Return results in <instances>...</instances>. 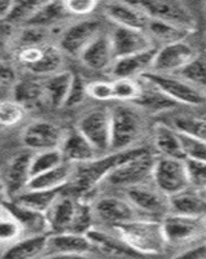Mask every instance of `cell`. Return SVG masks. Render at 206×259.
<instances>
[{"mask_svg":"<svg viewBox=\"0 0 206 259\" xmlns=\"http://www.w3.org/2000/svg\"><path fill=\"white\" fill-rule=\"evenodd\" d=\"M108 231L145 258L161 255L169 247L159 219L138 218L110 227Z\"/></svg>","mask_w":206,"mask_h":259,"instance_id":"6da1fadb","label":"cell"},{"mask_svg":"<svg viewBox=\"0 0 206 259\" xmlns=\"http://www.w3.org/2000/svg\"><path fill=\"white\" fill-rule=\"evenodd\" d=\"M149 150L150 148L142 145L133 149L122 150V152H110L89 163L74 165L73 175H71L69 186H71V189L77 194L89 193L92 189L101 186L113 170L126 163L130 159L147 153Z\"/></svg>","mask_w":206,"mask_h":259,"instance_id":"7a4b0ae2","label":"cell"},{"mask_svg":"<svg viewBox=\"0 0 206 259\" xmlns=\"http://www.w3.org/2000/svg\"><path fill=\"white\" fill-rule=\"evenodd\" d=\"M112 148L110 152H122L139 145L145 135L144 112L134 104L121 103L110 108Z\"/></svg>","mask_w":206,"mask_h":259,"instance_id":"3957f363","label":"cell"},{"mask_svg":"<svg viewBox=\"0 0 206 259\" xmlns=\"http://www.w3.org/2000/svg\"><path fill=\"white\" fill-rule=\"evenodd\" d=\"M156 157L157 154L150 149L147 153L130 159L126 163L113 170L101 186H108L110 188L125 191L133 187L142 186L145 183H150Z\"/></svg>","mask_w":206,"mask_h":259,"instance_id":"277c9868","label":"cell"},{"mask_svg":"<svg viewBox=\"0 0 206 259\" xmlns=\"http://www.w3.org/2000/svg\"><path fill=\"white\" fill-rule=\"evenodd\" d=\"M169 246L187 247L206 240V217L170 214L162 218Z\"/></svg>","mask_w":206,"mask_h":259,"instance_id":"5b68a950","label":"cell"},{"mask_svg":"<svg viewBox=\"0 0 206 259\" xmlns=\"http://www.w3.org/2000/svg\"><path fill=\"white\" fill-rule=\"evenodd\" d=\"M142 78L158 89L162 94L170 97L178 105L200 106L206 101L205 92L178 74L169 75V74L148 73Z\"/></svg>","mask_w":206,"mask_h":259,"instance_id":"8992f818","label":"cell"},{"mask_svg":"<svg viewBox=\"0 0 206 259\" xmlns=\"http://www.w3.org/2000/svg\"><path fill=\"white\" fill-rule=\"evenodd\" d=\"M152 183L169 198L188 189L189 179L186 159L157 156L152 172Z\"/></svg>","mask_w":206,"mask_h":259,"instance_id":"52a82bcc","label":"cell"},{"mask_svg":"<svg viewBox=\"0 0 206 259\" xmlns=\"http://www.w3.org/2000/svg\"><path fill=\"white\" fill-rule=\"evenodd\" d=\"M150 20L174 25L184 30L194 32L197 21L188 6L179 0H147L138 2Z\"/></svg>","mask_w":206,"mask_h":259,"instance_id":"ba28073f","label":"cell"},{"mask_svg":"<svg viewBox=\"0 0 206 259\" xmlns=\"http://www.w3.org/2000/svg\"><path fill=\"white\" fill-rule=\"evenodd\" d=\"M129 201L143 217L162 221L170 212V198L154 187L152 182L122 191Z\"/></svg>","mask_w":206,"mask_h":259,"instance_id":"9c48e42d","label":"cell"},{"mask_svg":"<svg viewBox=\"0 0 206 259\" xmlns=\"http://www.w3.org/2000/svg\"><path fill=\"white\" fill-rule=\"evenodd\" d=\"M77 130L94 145L95 149L101 156L110 153V148H112L110 109L97 108L86 113L78 121Z\"/></svg>","mask_w":206,"mask_h":259,"instance_id":"30bf717a","label":"cell"},{"mask_svg":"<svg viewBox=\"0 0 206 259\" xmlns=\"http://www.w3.org/2000/svg\"><path fill=\"white\" fill-rule=\"evenodd\" d=\"M198 53L187 40L157 48L150 73L175 75L186 69Z\"/></svg>","mask_w":206,"mask_h":259,"instance_id":"8fae6325","label":"cell"},{"mask_svg":"<svg viewBox=\"0 0 206 259\" xmlns=\"http://www.w3.org/2000/svg\"><path fill=\"white\" fill-rule=\"evenodd\" d=\"M95 221H99L103 227L110 228L119 223L134 221L143 217L123 196H105L92 205Z\"/></svg>","mask_w":206,"mask_h":259,"instance_id":"7c38bea8","label":"cell"},{"mask_svg":"<svg viewBox=\"0 0 206 259\" xmlns=\"http://www.w3.org/2000/svg\"><path fill=\"white\" fill-rule=\"evenodd\" d=\"M101 24L96 20H83L65 30L60 39V50L79 57L83 51L101 34Z\"/></svg>","mask_w":206,"mask_h":259,"instance_id":"4fadbf2b","label":"cell"},{"mask_svg":"<svg viewBox=\"0 0 206 259\" xmlns=\"http://www.w3.org/2000/svg\"><path fill=\"white\" fill-rule=\"evenodd\" d=\"M65 133L52 122L35 121L30 123L21 135V140L29 149L42 150L60 149Z\"/></svg>","mask_w":206,"mask_h":259,"instance_id":"5bb4252c","label":"cell"},{"mask_svg":"<svg viewBox=\"0 0 206 259\" xmlns=\"http://www.w3.org/2000/svg\"><path fill=\"white\" fill-rule=\"evenodd\" d=\"M109 35L115 60L157 48L147 32L143 30L114 26Z\"/></svg>","mask_w":206,"mask_h":259,"instance_id":"9a60e30c","label":"cell"},{"mask_svg":"<svg viewBox=\"0 0 206 259\" xmlns=\"http://www.w3.org/2000/svg\"><path fill=\"white\" fill-rule=\"evenodd\" d=\"M103 12L105 17L114 24V26L127 27V29L145 31L150 21L144 9L138 3L108 2L103 4Z\"/></svg>","mask_w":206,"mask_h":259,"instance_id":"2e32d148","label":"cell"},{"mask_svg":"<svg viewBox=\"0 0 206 259\" xmlns=\"http://www.w3.org/2000/svg\"><path fill=\"white\" fill-rule=\"evenodd\" d=\"M30 161H31L30 154L20 153L13 157L6 166L3 174V187L8 201L15 200L29 187L31 180Z\"/></svg>","mask_w":206,"mask_h":259,"instance_id":"e0dca14e","label":"cell"},{"mask_svg":"<svg viewBox=\"0 0 206 259\" xmlns=\"http://www.w3.org/2000/svg\"><path fill=\"white\" fill-rule=\"evenodd\" d=\"M87 237L91 241L95 250L100 251L104 256L109 259H145V256L140 255L134 251L131 247L127 246L123 241L118 239L109 231L103 228H92Z\"/></svg>","mask_w":206,"mask_h":259,"instance_id":"ac0fdd59","label":"cell"},{"mask_svg":"<svg viewBox=\"0 0 206 259\" xmlns=\"http://www.w3.org/2000/svg\"><path fill=\"white\" fill-rule=\"evenodd\" d=\"M156 52L157 48H152L145 52L114 60V64L110 68V74L114 79H121V78L140 79L152 70Z\"/></svg>","mask_w":206,"mask_h":259,"instance_id":"d6986e66","label":"cell"},{"mask_svg":"<svg viewBox=\"0 0 206 259\" xmlns=\"http://www.w3.org/2000/svg\"><path fill=\"white\" fill-rule=\"evenodd\" d=\"M62 156L66 163L70 165H83L95 161L101 156L94 148V145L78 131L77 128L71 130L65 134L62 144L60 147Z\"/></svg>","mask_w":206,"mask_h":259,"instance_id":"ffe728a7","label":"cell"},{"mask_svg":"<svg viewBox=\"0 0 206 259\" xmlns=\"http://www.w3.org/2000/svg\"><path fill=\"white\" fill-rule=\"evenodd\" d=\"M2 205L18 222V224L24 231L25 237L51 235L50 223H48L46 214L29 209V207H25L22 205H18L13 201L7 200Z\"/></svg>","mask_w":206,"mask_h":259,"instance_id":"44dd1931","label":"cell"},{"mask_svg":"<svg viewBox=\"0 0 206 259\" xmlns=\"http://www.w3.org/2000/svg\"><path fill=\"white\" fill-rule=\"evenodd\" d=\"M85 66L94 71H110L114 64L112 41L109 32L103 31L79 56Z\"/></svg>","mask_w":206,"mask_h":259,"instance_id":"7402d4cb","label":"cell"},{"mask_svg":"<svg viewBox=\"0 0 206 259\" xmlns=\"http://www.w3.org/2000/svg\"><path fill=\"white\" fill-rule=\"evenodd\" d=\"M79 197H73L62 192L51 209L47 211V219L50 223L51 233H64L70 231L74 217L77 212Z\"/></svg>","mask_w":206,"mask_h":259,"instance_id":"603a6c76","label":"cell"},{"mask_svg":"<svg viewBox=\"0 0 206 259\" xmlns=\"http://www.w3.org/2000/svg\"><path fill=\"white\" fill-rule=\"evenodd\" d=\"M154 153L159 157L186 159L183 154L179 130L171 124L158 122L152 130Z\"/></svg>","mask_w":206,"mask_h":259,"instance_id":"cb8c5ba5","label":"cell"},{"mask_svg":"<svg viewBox=\"0 0 206 259\" xmlns=\"http://www.w3.org/2000/svg\"><path fill=\"white\" fill-rule=\"evenodd\" d=\"M94 250L87 235L64 232L48 236L47 256L55 254H91Z\"/></svg>","mask_w":206,"mask_h":259,"instance_id":"d4e9b609","label":"cell"},{"mask_svg":"<svg viewBox=\"0 0 206 259\" xmlns=\"http://www.w3.org/2000/svg\"><path fill=\"white\" fill-rule=\"evenodd\" d=\"M50 235L22 237L9 245L3 253V259H43L47 256V241Z\"/></svg>","mask_w":206,"mask_h":259,"instance_id":"484cf974","label":"cell"},{"mask_svg":"<svg viewBox=\"0 0 206 259\" xmlns=\"http://www.w3.org/2000/svg\"><path fill=\"white\" fill-rule=\"evenodd\" d=\"M170 214L184 217H206V196L203 192L188 188L170 197Z\"/></svg>","mask_w":206,"mask_h":259,"instance_id":"4316f807","label":"cell"},{"mask_svg":"<svg viewBox=\"0 0 206 259\" xmlns=\"http://www.w3.org/2000/svg\"><path fill=\"white\" fill-rule=\"evenodd\" d=\"M74 165L62 163L59 167L47 171L45 174L31 178L27 189L32 191H60L69 186L73 175Z\"/></svg>","mask_w":206,"mask_h":259,"instance_id":"83f0119b","label":"cell"},{"mask_svg":"<svg viewBox=\"0 0 206 259\" xmlns=\"http://www.w3.org/2000/svg\"><path fill=\"white\" fill-rule=\"evenodd\" d=\"M74 74L69 70H61L53 74L43 82L46 101L53 108L65 106L68 100L69 91L73 83Z\"/></svg>","mask_w":206,"mask_h":259,"instance_id":"f1b7e54d","label":"cell"},{"mask_svg":"<svg viewBox=\"0 0 206 259\" xmlns=\"http://www.w3.org/2000/svg\"><path fill=\"white\" fill-rule=\"evenodd\" d=\"M140 79L143 82V94L134 103V105L138 106L139 109H142L143 112L152 113V114H161V113L170 112L177 108L178 104L171 100L170 97L162 94L158 89H156L154 85L148 83L143 78Z\"/></svg>","mask_w":206,"mask_h":259,"instance_id":"f546056e","label":"cell"},{"mask_svg":"<svg viewBox=\"0 0 206 259\" xmlns=\"http://www.w3.org/2000/svg\"><path fill=\"white\" fill-rule=\"evenodd\" d=\"M145 32L152 39L153 45L157 48L162 47V46L178 43V41H184L187 40V38L191 34H193V32L182 29V27H178L174 26V25L165 24V22H159V21L154 20L149 21Z\"/></svg>","mask_w":206,"mask_h":259,"instance_id":"4dcf8cb0","label":"cell"},{"mask_svg":"<svg viewBox=\"0 0 206 259\" xmlns=\"http://www.w3.org/2000/svg\"><path fill=\"white\" fill-rule=\"evenodd\" d=\"M62 192H64V189H60V191H32V189H26L24 193H21L18 197H16L12 201L18 203V205L35 210V211L47 214L53 202L59 198Z\"/></svg>","mask_w":206,"mask_h":259,"instance_id":"1f68e13d","label":"cell"},{"mask_svg":"<svg viewBox=\"0 0 206 259\" xmlns=\"http://www.w3.org/2000/svg\"><path fill=\"white\" fill-rule=\"evenodd\" d=\"M69 13L65 9L64 2H43L35 15L27 22L26 26H36L48 29L52 25L64 20Z\"/></svg>","mask_w":206,"mask_h":259,"instance_id":"d6a6232c","label":"cell"},{"mask_svg":"<svg viewBox=\"0 0 206 259\" xmlns=\"http://www.w3.org/2000/svg\"><path fill=\"white\" fill-rule=\"evenodd\" d=\"M13 101L20 104L21 106L26 105H36L38 103L45 100V85L43 82L32 79L20 80L15 84L12 89Z\"/></svg>","mask_w":206,"mask_h":259,"instance_id":"836d02e7","label":"cell"},{"mask_svg":"<svg viewBox=\"0 0 206 259\" xmlns=\"http://www.w3.org/2000/svg\"><path fill=\"white\" fill-rule=\"evenodd\" d=\"M62 163H65V159L60 149L36 152L34 156H31V161H30V174H31V178L38 177L47 171L59 167Z\"/></svg>","mask_w":206,"mask_h":259,"instance_id":"e575fe53","label":"cell"},{"mask_svg":"<svg viewBox=\"0 0 206 259\" xmlns=\"http://www.w3.org/2000/svg\"><path fill=\"white\" fill-rule=\"evenodd\" d=\"M62 66V52L60 48L55 46L47 45L45 51V55L40 59V61L36 62L34 66L29 69L32 74L36 75H53V74L61 71Z\"/></svg>","mask_w":206,"mask_h":259,"instance_id":"d590c367","label":"cell"},{"mask_svg":"<svg viewBox=\"0 0 206 259\" xmlns=\"http://www.w3.org/2000/svg\"><path fill=\"white\" fill-rule=\"evenodd\" d=\"M113 94L114 100L125 104H134L143 94L142 79H113Z\"/></svg>","mask_w":206,"mask_h":259,"instance_id":"8d00e7d4","label":"cell"},{"mask_svg":"<svg viewBox=\"0 0 206 259\" xmlns=\"http://www.w3.org/2000/svg\"><path fill=\"white\" fill-rule=\"evenodd\" d=\"M25 237L24 231L18 224V222L9 214L2 205V211H0V245L15 244L18 240Z\"/></svg>","mask_w":206,"mask_h":259,"instance_id":"74e56055","label":"cell"},{"mask_svg":"<svg viewBox=\"0 0 206 259\" xmlns=\"http://www.w3.org/2000/svg\"><path fill=\"white\" fill-rule=\"evenodd\" d=\"M179 133L184 158L189 161L206 162V140L188 133Z\"/></svg>","mask_w":206,"mask_h":259,"instance_id":"f35d334b","label":"cell"},{"mask_svg":"<svg viewBox=\"0 0 206 259\" xmlns=\"http://www.w3.org/2000/svg\"><path fill=\"white\" fill-rule=\"evenodd\" d=\"M178 75L188 80L189 83L196 85L197 89L206 94V56L197 55L196 59L186 69H183Z\"/></svg>","mask_w":206,"mask_h":259,"instance_id":"ab89813d","label":"cell"},{"mask_svg":"<svg viewBox=\"0 0 206 259\" xmlns=\"http://www.w3.org/2000/svg\"><path fill=\"white\" fill-rule=\"evenodd\" d=\"M43 2H15L13 8L9 13L6 22L11 25H24L26 26L27 22L31 20V17L35 15L39 7Z\"/></svg>","mask_w":206,"mask_h":259,"instance_id":"60d3db41","label":"cell"},{"mask_svg":"<svg viewBox=\"0 0 206 259\" xmlns=\"http://www.w3.org/2000/svg\"><path fill=\"white\" fill-rule=\"evenodd\" d=\"M48 29L36 26H24L18 35V48L34 47V46L47 45Z\"/></svg>","mask_w":206,"mask_h":259,"instance_id":"b9f144b4","label":"cell"},{"mask_svg":"<svg viewBox=\"0 0 206 259\" xmlns=\"http://www.w3.org/2000/svg\"><path fill=\"white\" fill-rule=\"evenodd\" d=\"M187 171H188L189 188L198 192H206V162L189 161L186 159Z\"/></svg>","mask_w":206,"mask_h":259,"instance_id":"7bdbcfd3","label":"cell"},{"mask_svg":"<svg viewBox=\"0 0 206 259\" xmlns=\"http://www.w3.org/2000/svg\"><path fill=\"white\" fill-rule=\"evenodd\" d=\"M25 108L16 101H3L0 103V124L15 126L24 118Z\"/></svg>","mask_w":206,"mask_h":259,"instance_id":"ee69618b","label":"cell"},{"mask_svg":"<svg viewBox=\"0 0 206 259\" xmlns=\"http://www.w3.org/2000/svg\"><path fill=\"white\" fill-rule=\"evenodd\" d=\"M173 126L183 133L192 134L206 140V119L201 118H178Z\"/></svg>","mask_w":206,"mask_h":259,"instance_id":"f6af8a7d","label":"cell"},{"mask_svg":"<svg viewBox=\"0 0 206 259\" xmlns=\"http://www.w3.org/2000/svg\"><path fill=\"white\" fill-rule=\"evenodd\" d=\"M87 95L94 100L103 101V103L114 100L112 80H95L87 83Z\"/></svg>","mask_w":206,"mask_h":259,"instance_id":"bcb514c9","label":"cell"},{"mask_svg":"<svg viewBox=\"0 0 206 259\" xmlns=\"http://www.w3.org/2000/svg\"><path fill=\"white\" fill-rule=\"evenodd\" d=\"M47 45L45 46H34V47H22L18 48L16 53V59L25 69L29 70L31 66L40 61V59L45 55V51Z\"/></svg>","mask_w":206,"mask_h":259,"instance_id":"7dc6e473","label":"cell"},{"mask_svg":"<svg viewBox=\"0 0 206 259\" xmlns=\"http://www.w3.org/2000/svg\"><path fill=\"white\" fill-rule=\"evenodd\" d=\"M87 96H89V95H87V83L83 80V78L80 77V75L74 74L73 83H71L68 100H66L65 106L73 108V106L80 105Z\"/></svg>","mask_w":206,"mask_h":259,"instance_id":"c3c4849f","label":"cell"},{"mask_svg":"<svg viewBox=\"0 0 206 259\" xmlns=\"http://www.w3.org/2000/svg\"><path fill=\"white\" fill-rule=\"evenodd\" d=\"M64 4L69 15L79 16V17L91 15L95 12V9L100 6L95 0H68V2H64Z\"/></svg>","mask_w":206,"mask_h":259,"instance_id":"681fc988","label":"cell"},{"mask_svg":"<svg viewBox=\"0 0 206 259\" xmlns=\"http://www.w3.org/2000/svg\"><path fill=\"white\" fill-rule=\"evenodd\" d=\"M171 259H206V240L183 247Z\"/></svg>","mask_w":206,"mask_h":259,"instance_id":"f907efd6","label":"cell"},{"mask_svg":"<svg viewBox=\"0 0 206 259\" xmlns=\"http://www.w3.org/2000/svg\"><path fill=\"white\" fill-rule=\"evenodd\" d=\"M17 83V73L9 64L0 61V85L12 90Z\"/></svg>","mask_w":206,"mask_h":259,"instance_id":"816d5d0a","label":"cell"},{"mask_svg":"<svg viewBox=\"0 0 206 259\" xmlns=\"http://www.w3.org/2000/svg\"><path fill=\"white\" fill-rule=\"evenodd\" d=\"M13 34H15V26L6 21H0V50H3L12 40Z\"/></svg>","mask_w":206,"mask_h":259,"instance_id":"f5cc1de1","label":"cell"},{"mask_svg":"<svg viewBox=\"0 0 206 259\" xmlns=\"http://www.w3.org/2000/svg\"><path fill=\"white\" fill-rule=\"evenodd\" d=\"M46 259H96L91 254H55L46 256Z\"/></svg>","mask_w":206,"mask_h":259,"instance_id":"db71d44e","label":"cell"},{"mask_svg":"<svg viewBox=\"0 0 206 259\" xmlns=\"http://www.w3.org/2000/svg\"><path fill=\"white\" fill-rule=\"evenodd\" d=\"M15 2H8V0H0V21H6L8 18L9 13L13 8Z\"/></svg>","mask_w":206,"mask_h":259,"instance_id":"11a10c76","label":"cell"},{"mask_svg":"<svg viewBox=\"0 0 206 259\" xmlns=\"http://www.w3.org/2000/svg\"><path fill=\"white\" fill-rule=\"evenodd\" d=\"M8 92H11V90L0 85V103H3V101L8 100V96H9Z\"/></svg>","mask_w":206,"mask_h":259,"instance_id":"9f6ffc18","label":"cell"},{"mask_svg":"<svg viewBox=\"0 0 206 259\" xmlns=\"http://www.w3.org/2000/svg\"><path fill=\"white\" fill-rule=\"evenodd\" d=\"M0 211H2V206H0Z\"/></svg>","mask_w":206,"mask_h":259,"instance_id":"6f0895ef","label":"cell"},{"mask_svg":"<svg viewBox=\"0 0 206 259\" xmlns=\"http://www.w3.org/2000/svg\"><path fill=\"white\" fill-rule=\"evenodd\" d=\"M205 196H206V192H205Z\"/></svg>","mask_w":206,"mask_h":259,"instance_id":"680465c9","label":"cell"},{"mask_svg":"<svg viewBox=\"0 0 206 259\" xmlns=\"http://www.w3.org/2000/svg\"><path fill=\"white\" fill-rule=\"evenodd\" d=\"M43 259H46V258H43Z\"/></svg>","mask_w":206,"mask_h":259,"instance_id":"91938a15","label":"cell"}]
</instances>
